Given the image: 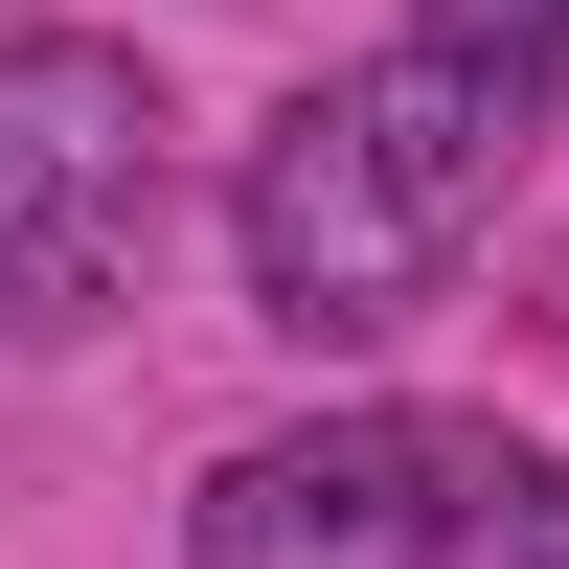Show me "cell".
Returning <instances> with one entry per match:
<instances>
[{"instance_id": "7a4b0ae2", "label": "cell", "mask_w": 569, "mask_h": 569, "mask_svg": "<svg viewBox=\"0 0 569 569\" xmlns=\"http://www.w3.org/2000/svg\"><path fill=\"white\" fill-rule=\"evenodd\" d=\"M206 569H569V456L479 410H319L206 479Z\"/></svg>"}, {"instance_id": "3957f363", "label": "cell", "mask_w": 569, "mask_h": 569, "mask_svg": "<svg viewBox=\"0 0 569 569\" xmlns=\"http://www.w3.org/2000/svg\"><path fill=\"white\" fill-rule=\"evenodd\" d=\"M137 273H160V91L91 23H23L0 46V319L91 342Z\"/></svg>"}, {"instance_id": "6da1fadb", "label": "cell", "mask_w": 569, "mask_h": 569, "mask_svg": "<svg viewBox=\"0 0 569 569\" xmlns=\"http://www.w3.org/2000/svg\"><path fill=\"white\" fill-rule=\"evenodd\" d=\"M547 91H569V0H410L342 91H297V114L251 137V206H228L251 297L297 319V342L410 319V297L501 228V182H525Z\"/></svg>"}]
</instances>
